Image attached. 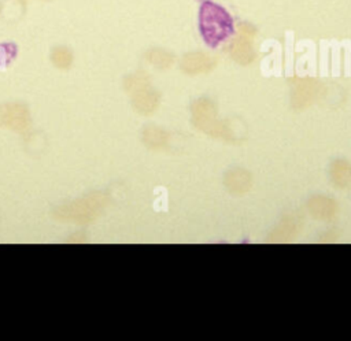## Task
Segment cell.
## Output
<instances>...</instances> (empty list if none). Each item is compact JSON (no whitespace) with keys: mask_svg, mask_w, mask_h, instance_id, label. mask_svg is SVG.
<instances>
[{"mask_svg":"<svg viewBox=\"0 0 351 341\" xmlns=\"http://www.w3.org/2000/svg\"><path fill=\"white\" fill-rule=\"evenodd\" d=\"M200 29L204 40L215 47L232 33V19L223 8L207 0L200 8Z\"/></svg>","mask_w":351,"mask_h":341,"instance_id":"1","label":"cell"}]
</instances>
